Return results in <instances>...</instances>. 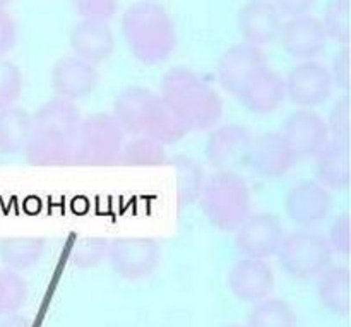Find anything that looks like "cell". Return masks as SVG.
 I'll list each match as a JSON object with an SVG mask.
<instances>
[{
  "mask_svg": "<svg viewBox=\"0 0 351 327\" xmlns=\"http://www.w3.org/2000/svg\"><path fill=\"white\" fill-rule=\"evenodd\" d=\"M160 98L189 132L213 129L223 115L218 91L201 74L182 65L163 75Z\"/></svg>",
  "mask_w": 351,
  "mask_h": 327,
  "instance_id": "6da1fadb",
  "label": "cell"
},
{
  "mask_svg": "<svg viewBox=\"0 0 351 327\" xmlns=\"http://www.w3.org/2000/svg\"><path fill=\"white\" fill-rule=\"evenodd\" d=\"M122 31L130 53L141 64H163L177 48L173 19L156 0L130 3L123 12Z\"/></svg>",
  "mask_w": 351,
  "mask_h": 327,
  "instance_id": "7a4b0ae2",
  "label": "cell"
},
{
  "mask_svg": "<svg viewBox=\"0 0 351 327\" xmlns=\"http://www.w3.org/2000/svg\"><path fill=\"white\" fill-rule=\"evenodd\" d=\"M112 115L125 134L147 136L163 146L180 143L189 134L163 99L143 86L123 89L113 103Z\"/></svg>",
  "mask_w": 351,
  "mask_h": 327,
  "instance_id": "3957f363",
  "label": "cell"
},
{
  "mask_svg": "<svg viewBox=\"0 0 351 327\" xmlns=\"http://www.w3.org/2000/svg\"><path fill=\"white\" fill-rule=\"evenodd\" d=\"M199 204L208 221L219 232H235L250 215V189L233 170H216L206 177Z\"/></svg>",
  "mask_w": 351,
  "mask_h": 327,
  "instance_id": "277c9868",
  "label": "cell"
},
{
  "mask_svg": "<svg viewBox=\"0 0 351 327\" xmlns=\"http://www.w3.org/2000/svg\"><path fill=\"white\" fill-rule=\"evenodd\" d=\"M125 132L112 113H93L81 120L74 144V165L113 167L119 165Z\"/></svg>",
  "mask_w": 351,
  "mask_h": 327,
  "instance_id": "5b68a950",
  "label": "cell"
},
{
  "mask_svg": "<svg viewBox=\"0 0 351 327\" xmlns=\"http://www.w3.org/2000/svg\"><path fill=\"white\" fill-rule=\"evenodd\" d=\"M328 239L312 230H297L285 235L276 257L288 276L295 280H312L324 273L332 261Z\"/></svg>",
  "mask_w": 351,
  "mask_h": 327,
  "instance_id": "8992f818",
  "label": "cell"
},
{
  "mask_svg": "<svg viewBox=\"0 0 351 327\" xmlns=\"http://www.w3.org/2000/svg\"><path fill=\"white\" fill-rule=\"evenodd\" d=\"M117 276L139 281L151 276L160 264V245L153 239L123 237L110 242L106 254Z\"/></svg>",
  "mask_w": 351,
  "mask_h": 327,
  "instance_id": "52a82bcc",
  "label": "cell"
},
{
  "mask_svg": "<svg viewBox=\"0 0 351 327\" xmlns=\"http://www.w3.org/2000/svg\"><path fill=\"white\" fill-rule=\"evenodd\" d=\"M267 58L263 48L249 43H237L226 48L218 60V79L226 93L239 98L243 89L264 71Z\"/></svg>",
  "mask_w": 351,
  "mask_h": 327,
  "instance_id": "ba28073f",
  "label": "cell"
},
{
  "mask_svg": "<svg viewBox=\"0 0 351 327\" xmlns=\"http://www.w3.org/2000/svg\"><path fill=\"white\" fill-rule=\"evenodd\" d=\"M285 237L283 223L273 213L249 215L235 230L237 250L243 257L269 259L276 256Z\"/></svg>",
  "mask_w": 351,
  "mask_h": 327,
  "instance_id": "9c48e42d",
  "label": "cell"
},
{
  "mask_svg": "<svg viewBox=\"0 0 351 327\" xmlns=\"http://www.w3.org/2000/svg\"><path fill=\"white\" fill-rule=\"evenodd\" d=\"M280 134L297 161L315 158L329 141L326 120L308 108L291 113L285 120Z\"/></svg>",
  "mask_w": 351,
  "mask_h": 327,
  "instance_id": "30bf717a",
  "label": "cell"
},
{
  "mask_svg": "<svg viewBox=\"0 0 351 327\" xmlns=\"http://www.w3.org/2000/svg\"><path fill=\"white\" fill-rule=\"evenodd\" d=\"M331 208V192L314 180L295 184L285 199L288 219L302 230H312L321 225L329 216Z\"/></svg>",
  "mask_w": 351,
  "mask_h": 327,
  "instance_id": "8fae6325",
  "label": "cell"
},
{
  "mask_svg": "<svg viewBox=\"0 0 351 327\" xmlns=\"http://www.w3.org/2000/svg\"><path fill=\"white\" fill-rule=\"evenodd\" d=\"M287 98L300 108H315L328 101L332 93L329 69L315 60H305L295 65L285 79Z\"/></svg>",
  "mask_w": 351,
  "mask_h": 327,
  "instance_id": "7c38bea8",
  "label": "cell"
},
{
  "mask_svg": "<svg viewBox=\"0 0 351 327\" xmlns=\"http://www.w3.org/2000/svg\"><path fill=\"white\" fill-rule=\"evenodd\" d=\"M278 40L283 50L295 60H315L326 51L329 38L326 34L321 19L304 14L290 17L283 23Z\"/></svg>",
  "mask_w": 351,
  "mask_h": 327,
  "instance_id": "4fadbf2b",
  "label": "cell"
},
{
  "mask_svg": "<svg viewBox=\"0 0 351 327\" xmlns=\"http://www.w3.org/2000/svg\"><path fill=\"white\" fill-rule=\"evenodd\" d=\"M252 139L249 130L237 123L215 127L206 141V160L215 170H233L247 165Z\"/></svg>",
  "mask_w": 351,
  "mask_h": 327,
  "instance_id": "5bb4252c",
  "label": "cell"
},
{
  "mask_svg": "<svg viewBox=\"0 0 351 327\" xmlns=\"http://www.w3.org/2000/svg\"><path fill=\"white\" fill-rule=\"evenodd\" d=\"M228 288L233 297L245 304H257L271 295L274 273L266 259L242 257L228 273Z\"/></svg>",
  "mask_w": 351,
  "mask_h": 327,
  "instance_id": "9a60e30c",
  "label": "cell"
},
{
  "mask_svg": "<svg viewBox=\"0 0 351 327\" xmlns=\"http://www.w3.org/2000/svg\"><path fill=\"white\" fill-rule=\"evenodd\" d=\"M283 16L273 0H249L237 16V26L243 41L254 47L271 45L280 38Z\"/></svg>",
  "mask_w": 351,
  "mask_h": 327,
  "instance_id": "2e32d148",
  "label": "cell"
},
{
  "mask_svg": "<svg viewBox=\"0 0 351 327\" xmlns=\"http://www.w3.org/2000/svg\"><path fill=\"white\" fill-rule=\"evenodd\" d=\"M99 81L96 65L75 57L67 55L55 62L51 69V89L58 98L77 101L86 98L96 89Z\"/></svg>",
  "mask_w": 351,
  "mask_h": 327,
  "instance_id": "e0dca14e",
  "label": "cell"
},
{
  "mask_svg": "<svg viewBox=\"0 0 351 327\" xmlns=\"http://www.w3.org/2000/svg\"><path fill=\"white\" fill-rule=\"evenodd\" d=\"M295 156L280 132H266L252 139L247 165L266 180L285 177L293 168Z\"/></svg>",
  "mask_w": 351,
  "mask_h": 327,
  "instance_id": "ac0fdd59",
  "label": "cell"
},
{
  "mask_svg": "<svg viewBox=\"0 0 351 327\" xmlns=\"http://www.w3.org/2000/svg\"><path fill=\"white\" fill-rule=\"evenodd\" d=\"M69 41L75 57L93 65L106 62L115 50V36L108 23L81 19L72 27Z\"/></svg>",
  "mask_w": 351,
  "mask_h": 327,
  "instance_id": "d6986e66",
  "label": "cell"
},
{
  "mask_svg": "<svg viewBox=\"0 0 351 327\" xmlns=\"http://www.w3.org/2000/svg\"><path fill=\"white\" fill-rule=\"evenodd\" d=\"M240 103L256 115L274 113L287 99V86L283 75L266 67L239 96Z\"/></svg>",
  "mask_w": 351,
  "mask_h": 327,
  "instance_id": "ffe728a7",
  "label": "cell"
},
{
  "mask_svg": "<svg viewBox=\"0 0 351 327\" xmlns=\"http://www.w3.org/2000/svg\"><path fill=\"white\" fill-rule=\"evenodd\" d=\"M81 120V113L74 101L55 96L31 115V130L75 139Z\"/></svg>",
  "mask_w": 351,
  "mask_h": 327,
  "instance_id": "44dd1931",
  "label": "cell"
},
{
  "mask_svg": "<svg viewBox=\"0 0 351 327\" xmlns=\"http://www.w3.org/2000/svg\"><path fill=\"white\" fill-rule=\"evenodd\" d=\"M75 139L31 130L24 156L31 167H71L74 165Z\"/></svg>",
  "mask_w": 351,
  "mask_h": 327,
  "instance_id": "7402d4cb",
  "label": "cell"
},
{
  "mask_svg": "<svg viewBox=\"0 0 351 327\" xmlns=\"http://www.w3.org/2000/svg\"><path fill=\"white\" fill-rule=\"evenodd\" d=\"M315 177L329 192L346 191L350 185V143L328 141L315 156Z\"/></svg>",
  "mask_w": 351,
  "mask_h": 327,
  "instance_id": "603a6c76",
  "label": "cell"
},
{
  "mask_svg": "<svg viewBox=\"0 0 351 327\" xmlns=\"http://www.w3.org/2000/svg\"><path fill=\"white\" fill-rule=\"evenodd\" d=\"M319 304L336 317L350 315V269L346 266H329L319 274Z\"/></svg>",
  "mask_w": 351,
  "mask_h": 327,
  "instance_id": "cb8c5ba5",
  "label": "cell"
},
{
  "mask_svg": "<svg viewBox=\"0 0 351 327\" xmlns=\"http://www.w3.org/2000/svg\"><path fill=\"white\" fill-rule=\"evenodd\" d=\"M31 136V115L12 105L0 110V154L10 156L24 151Z\"/></svg>",
  "mask_w": 351,
  "mask_h": 327,
  "instance_id": "d4e9b609",
  "label": "cell"
},
{
  "mask_svg": "<svg viewBox=\"0 0 351 327\" xmlns=\"http://www.w3.org/2000/svg\"><path fill=\"white\" fill-rule=\"evenodd\" d=\"M45 254V240L38 237H9L0 242V261L7 269H31Z\"/></svg>",
  "mask_w": 351,
  "mask_h": 327,
  "instance_id": "484cf974",
  "label": "cell"
},
{
  "mask_svg": "<svg viewBox=\"0 0 351 327\" xmlns=\"http://www.w3.org/2000/svg\"><path fill=\"white\" fill-rule=\"evenodd\" d=\"M167 146L147 136H134L125 141L120 153L119 165L130 168H156L168 163Z\"/></svg>",
  "mask_w": 351,
  "mask_h": 327,
  "instance_id": "4316f807",
  "label": "cell"
},
{
  "mask_svg": "<svg viewBox=\"0 0 351 327\" xmlns=\"http://www.w3.org/2000/svg\"><path fill=\"white\" fill-rule=\"evenodd\" d=\"M168 163L177 171V199L182 208L197 202L201 195L202 185H204L206 175L199 161L194 158L178 154L173 160H168Z\"/></svg>",
  "mask_w": 351,
  "mask_h": 327,
  "instance_id": "83f0119b",
  "label": "cell"
},
{
  "mask_svg": "<svg viewBox=\"0 0 351 327\" xmlns=\"http://www.w3.org/2000/svg\"><path fill=\"white\" fill-rule=\"evenodd\" d=\"M247 327H297V315L283 298H264L249 312Z\"/></svg>",
  "mask_w": 351,
  "mask_h": 327,
  "instance_id": "f1b7e54d",
  "label": "cell"
},
{
  "mask_svg": "<svg viewBox=\"0 0 351 327\" xmlns=\"http://www.w3.org/2000/svg\"><path fill=\"white\" fill-rule=\"evenodd\" d=\"M110 240L103 237H77L69 250V263L77 269H91L106 259Z\"/></svg>",
  "mask_w": 351,
  "mask_h": 327,
  "instance_id": "f546056e",
  "label": "cell"
},
{
  "mask_svg": "<svg viewBox=\"0 0 351 327\" xmlns=\"http://www.w3.org/2000/svg\"><path fill=\"white\" fill-rule=\"evenodd\" d=\"M27 283L17 271L0 269V317L19 312L26 304Z\"/></svg>",
  "mask_w": 351,
  "mask_h": 327,
  "instance_id": "4dcf8cb0",
  "label": "cell"
},
{
  "mask_svg": "<svg viewBox=\"0 0 351 327\" xmlns=\"http://www.w3.org/2000/svg\"><path fill=\"white\" fill-rule=\"evenodd\" d=\"M329 40L339 45H350V0H329L321 19Z\"/></svg>",
  "mask_w": 351,
  "mask_h": 327,
  "instance_id": "1f68e13d",
  "label": "cell"
},
{
  "mask_svg": "<svg viewBox=\"0 0 351 327\" xmlns=\"http://www.w3.org/2000/svg\"><path fill=\"white\" fill-rule=\"evenodd\" d=\"M24 79L19 67L9 60L0 58V110L16 105L23 95Z\"/></svg>",
  "mask_w": 351,
  "mask_h": 327,
  "instance_id": "d6a6232c",
  "label": "cell"
},
{
  "mask_svg": "<svg viewBox=\"0 0 351 327\" xmlns=\"http://www.w3.org/2000/svg\"><path fill=\"white\" fill-rule=\"evenodd\" d=\"M328 125L329 141L336 143H350V96L348 93L341 96L332 106L329 119L326 120Z\"/></svg>",
  "mask_w": 351,
  "mask_h": 327,
  "instance_id": "836d02e7",
  "label": "cell"
},
{
  "mask_svg": "<svg viewBox=\"0 0 351 327\" xmlns=\"http://www.w3.org/2000/svg\"><path fill=\"white\" fill-rule=\"evenodd\" d=\"M74 7L82 21L108 23L117 12V0H74Z\"/></svg>",
  "mask_w": 351,
  "mask_h": 327,
  "instance_id": "e575fe53",
  "label": "cell"
},
{
  "mask_svg": "<svg viewBox=\"0 0 351 327\" xmlns=\"http://www.w3.org/2000/svg\"><path fill=\"white\" fill-rule=\"evenodd\" d=\"M329 247H331L332 254H338V256L348 257L351 250V242H350V215L348 213H343L338 218L332 221L331 230H329V239H328Z\"/></svg>",
  "mask_w": 351,
  "mask_h": 327,
  "instance_id": "d590c367",
  "label": "cell"
},
{
  "mask_svg": "<svg viewBox=\"0 0 351 327\" xmlns=\"http://www.w3.org/2000/svg\"><path fill=\"white\" fill-rule=\"evenodd\" d=\"M329 74H331L332 86H338L343 91H348L350 88V48L348 45L341 48V50L336 53L335 60H332V67L329 69Z\"/></svg>",
  "mask_w": 351,
  "mask_h": 327,
  "instance_id": "8d00e7d4",
  "label": "cell"
},
{
  "mask_svg": "<svg viewBox=\"0 0 351 327\" xmlns=\"http://www.w3.org/2000/svg\"><path fill=\"white\" fill-rule=\"evenodd\" d=\"M17 41V24L5 9H0V58L9 53Z\"/></svg>",
  "mask_w": 351,
  "mask_h": 327,
  "instance_id": "74e56055",
  "label": "cell"
},
{
  "mask_svg": "<svg viewBox=\"0 0 351 327\" xmlns=\"http://www.w3.org/2000/svg\"><path fill=\"white\" fill-rule=\"evenodd\" d=\"M280 14L287 19L308 14L315 7L317 0H273Z\"/></svg>",
  "mask_w": 351,
  "mask_h": 327,
  "instance_id": "f35d334b",
  "label": "cell"
},
{
  "mask_svg": "<svg viewBox=\"0 0 351 327\" xmlns=\"http://www.w3.org/2000/svg\"><path fill=\"white\" fill-rule=\"evenodd\" d=\"M0 327H33V321L26 315H19L16 314H10L0 322Z\"/></svg>",
  "mask_w": 351,
  "mask_h": 327,
  "instance_id": "ab89813d",
  "label": "cell"
},
{
  "mask_svg": "<svg viewBox=\"0 0 351 327\" xmlns=\"http://www.w3.org/2000/svg\"><path fill=\"white\" fill-rule=\"evenodd\" d=\"M10 2H12V0H0V9H5Z\"/></svg>",
  "mask_w": 351,
  "mask_h": 327,
  "instance_id": "60d3db41",
  "label": "cell"
},
{
  "mask_svg": "<svg viewBox=\"0 0 351 327\" xmlns=\"http://www.w3.org/2000/svg\"><path fill=\"white\" fill-rule=\"evenodd\" d=\"M226 327H247V326H240V324H230V326H226Z\"/></svg>",
  "mask_w": 351,
  "mask_h": 327,
  "instance_id": "b9f144b4",
  "label": "cell"
}]
</instances>
